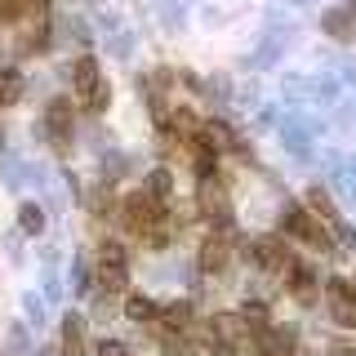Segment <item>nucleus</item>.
<instances>
[{
    "instance_id": "1a4fd4ad",
    "label": "nucleus",
    "mask_w": 356,
    "mask_h": 356,
    "mask_svg": "<svg viewBox=\"0 0 356 356\" xmlns=\"http://www.w3.org/2000/svg\"><path fill=\"white\" fill-rule=\"evenodd\" d=\"M22 72H14V67H0V107H14L22 103Z\"/></svg>"
},
{
    "instance_id": "423d86ee",
    "label": "nucleus",
    "mask_w": 356,
    "mask_h": 356,
    "mask_svg": "<svg viewBox=\"0 0 356 356\" xmlns=\"http://www.w3.org/2000/svg\"><path fill=\"white\" fill-rule=\"evenodd\" d=\"M321 27H325L334 40H352L356 36V14H352L348 5H343V9H330V14L321 18Z\"/></svg>"
},
{
    "instance_id": "5701e85b",
    "label": "nucleus",
    "mask_w": 356,
    "mask_h": 356,
    "mask_svg": "<svg viewBox=\"0 0 356 356\" xmlns=\"http://www.w3.org/2000/svg\"><path fill=\"white\" fill-rule=\"evenodd\" d=\"M98 356H129V348L116 343V339H103V343H98Z\"/></svg>"
},
{
    "instance_id": "2eb2a0df",
    "label": "nucleus",
    "mask_w": 356,
    "mask_h": 356,
    "mask_svg": "<svg viewBox=\"0 0 356 356\" xmlns=\"http://www.w3.org/2000/svg\"><path fill=\"white\" fill-rule=\"evenodd\" d=\"M147 192H152L156 200H165V196L174 192V174H170V170H152V174H147Z\"/></svg>"
},
{
    "instance_id": "aec40b11",
    "label": "nucleus",
    "mask_w": 356,
    "mask_h": 356,
    "mask_svg": "<svg viewBox=\"0 0 356 356\" xmlns=\"http://www.w3.org/2000/svg\"><path fill=\"white\" fill-rule=\"evenodd\" d=\"M307 205H312V209H321L325 218H339V214H334V205H330V196L321 192V187H312V192H307Z\"/></svg>"
},
{
    "instance_id": "ddd939ff",
    "label": "nucleus",
    "mask_w": 356,
    "mask_h": 356,
    "mask_svg": "<svg viewBox=\"0 0 356 356\" xmlns=\"http://www.w3.org/2000/svg\"><path fill=\"white\" fill-rule=\"evenodd\" d=\"M161 348H165V356H196V348H192V343L183 339V330H165Z\"/></svg>"
},
{
    "instance_id": "f8f14e48",
    "label": "nucleus",
    "mask_w": 356,
    "mask_h": 356,
    "mask_svg": "<svg viewBox=\"0 0 356 356\" xmlns=\"http://www.w3.org/2000/svg\"><path fill=\"white\" fill-rule=\"evenodd\" d=\"M307 222H312V218L303 214V209L285 200V209H281V227H285V232H294V236H303V232H307Z\"/></svg>"
},
{
    "instance_id": "0eeeda50",
    "label": "nucleus",
    "mask_w": 356,
    "mask_h": 356,
    "mask_svg": "<svg viewBox=\"0 0 356 356\" xmlns=\"http://www.w3.org/2000/svg\"><path fill=\"white\" fill-rule=\"evenodd\" d=\"M125 285H129V263H103V259H98V289L120 294Z\"/></svg>"
},
{
    "instance_id": "4468645a",
    "label": "nucleus",
    "mask_w": 356,
    "mask_h": 356,
    "mask_svg": "<svg viewBox=\"0 0 356 356\" xmlns=\"http://www.w3.org/2000/svg\"><path fill=\"white\" fill-rule=\"evenodd\" d=\"M161 321H165V330H187V321H192V307L187 303H170L161 312Z\"/></svg>"
},
{
    "instance_id": "4be33fe9",
    "label": "nucleus",
    "mask_w": 356,
    "mask_h": 356,
    "mask_svg": "<svg viewBox=\"0 0 356 356\" xmlns=\"http://www.w3.org/2000/svg\"><path fill=\"white\" fill-rule=\"evenodd\" d=\"M9 352H27V330L9 325Z\"/></svg>"
},
{
    "instance_id": "20e7f679",
    "label": "nucleus",
    "mask_w": 356,
    "mask_h": 356,
    "mask_svg": "<svg viewBox=\"0 0 356 356\" xmlns=\"http://www.w3.org/2000/svg\"><path fill=\"white\" fill-rule=\"evenodd\" d=\"M98 85H103V76H98V58H94V54H81V58L72 63V89H76V98L89 103Z\"/></svg>"
},
{
    "instance_id": "9b49d317",
    "label": "nucleus",
    "mask_w": 356,
    "mask_h": 356,
    "mask_svg": "<svg viewBox=\"0 0 356 356\" xmlns=\"http://www.w3.org/2000/svg\"><path fill=\"white\" fill-rule=\"evenodd\" d=\"M125 316L134 321V325H147V321L161 316V307H156L152 298H143V294H129V298H125Z\"/></svg>"
},
{
    "instance_id": "412c9836",
    "label": "nucleus",
    "mask_w": 356,
    "mask_h": 356,
    "mask_svg": "<svg viewBox=\"0 0 356 356\" xmlns=\"http://www.w3.org/2000/svg\"><path fill=\"white\" fill-rule=\"evenodd\" d=\"M107 103H111V85L103 81V85H98V89H94V98H89V103H85V107H89V111H107Z\"/></svg>"
},
{
    "instance_id": "f257e3e1",
    "label": "nucleus",
    "mask_w": 356,
    "mask_h": 356,
    "mask_svg": "<svg viewBox=\"0 0 356 356\" xmlns=\"http://www.w3.org/2000/svg\"><path fill=\"white\" fill-rule=\"evenodd\" d=\"M44 134H49L54 152H72V103L67 98H54L44 107Z\"/></svg>"
},
{
    "instance_id": "6ab92c4d",
    "label": "nucleus",
    "mask_w": 356,
    "mask_h": 356,
    "mask_svg": "<svg viewBox=\"0 0 356 356\" xmlns=\"http://www.w3.org/2000/svg\"><path fill=\"white\" fill-rule=\"evenodd\" d=\"M22 307H27V325H44V303H40V298L36 294H27V298H22Z\"/></svg>"
},
{
    "instance_id": "9d476101",
    "label": "nucleus",
    "mask_w": 356,
    "mask_h": 356,
    "mask_svg": "<svg viewBox=\"0 0 356 356\" xmlns=\"http://www.w3.org/2000/svg\"><path fill=\"white\" fill-rule=\"evenodd\" d=\"M44 222H49V218H44V209L36 205V200H27V205L18 209V232H22V236H40Z\"/></svg>"
},
{
    "instance_id": "f03ea898",
    "label": "nucleus",
    "mask_w": 356,
    "mask_h": 356,
    "mask_svg": "<svg viewBox=\"0 0 356 356\" xmlns=\"http://www.w3.org/2000/svg\"><path fill=\"white\" fill-rule=\"evenodd\" d=\"M232 245H236L232 222H227V227H214L205 236V245H200V267H205V272H222V267L232 263Z\"/></svg>"
},
{
    "instance_id": "dca6fc26",
    "label": "nucleus",
    "mask_w": 356,
    "mask_h": 356,
    "mask_svg": "<svg viewBox=\"0 0 356 356\" xmlns=\"http://www.w3.org/2000/svg\"><path fill=\"white\" fill-rule=\"evenodd\" d=\"M72 289H76V294H89V289H94V272H89L85 259L72 263Z\"/></svg>"
},
{
    "instance_id": "a211bd4d",
    "label": "nucleus",
    "mask_w": 356,
    "mask_h": 356,
    "mask_svg": "<svg viewBox=\"0 0 356 356\" xmlns=\"http://www.w3.org/2000/svg\"><path fill=\"white\" fill-rule=\"evenodd\" d=\"M196 174H200V183H214V178H218V161H214V152H196Z\"/></svg>"
},
{
    "instance_id": "39448f33",
    "label": "nucleus",
    "mask_w": 356,
    "mask_h": 356,
    "mask_svg": "<svg viewBox=\"0 0 356 356\" xmlns=\"http://www.w3.org/2000/svg\"><path fill=\"white\" fill-rule=\"evenodd\" d=\"M200 214L214 222V227H227L232 222V205H227V196H222L218 178L214 183H200Z\"/></svg>"
},
{
    "instance_id": "6e6552de",
    "label": "nucleus",
    "mask_w": 356,
    "mask_h": 356,
    "mask_svg": "<svg viewBox=\"0 0 356 356\" xmlns=\"http://www.w3.org/2000/svg\"><path fill=\"white\" fill-rule=\"evenodd\" d=\"M63 356H85V321L76 316H63Z\"/></svg>"
},
{
    "instance_id": "7ed1b4c3",
    "label": "nucleus",
    "mask_w": 356,
    "mask_h": 356,
    "mask_svg": "<svg viewBox=\"0 0 356 356\" xmlns=\"http://www.w3.org/2000/svg\"><path fill=\"white\" fill-rule=\"evenodd\" d=\"M325 298H330L334 321H339V325H348V330H356V294H352V285L343 281V276L325 281Z\"/></svg>"
},
{
    "instance_id": "393cba45",
    "label": "nucleus",
    "mask_w": 356,
    "mask_h": 356,
    "mask_svg": "<svg viewBox=\"0 0 356 356\" xmlns=\"http://www.w3.org/2000/svg\"><path fill=\"white\" fill-rule=\"evenodd\" d=\"M0 152H5V134H0Z\"/></svg>"
},
{
    "instance_id": "f3484780",
    "label": "nucleus",
    "mask_w": 356,
    "mask_h": 356,
    "mask_svg": "<svg viewBox=\"0 0 356 356\" xmlns=\"http://www.w3.org/2000/svg\"><path fill=\"white\" fill-rule=\"evenodd\" d=\"M0 178H5V187H18V183H27V170H22V161L5 156V161H0Z\"/></svg>"
},
{
    "instance_id": "b1692460",
    "label": "nucleus",
    "mask_w": 356,
    "mask_h": 356,
    "mask_svg": "<svg viewBox=\"0 0 356 356\" xmlns=\"http://www.w3.org/2000/svg\"><path fill=\"white\" fill-rule=\"evenodd\" d=\"M31 356H54V348H40V352H31Z\"/></svg>"
}]
</instances>
